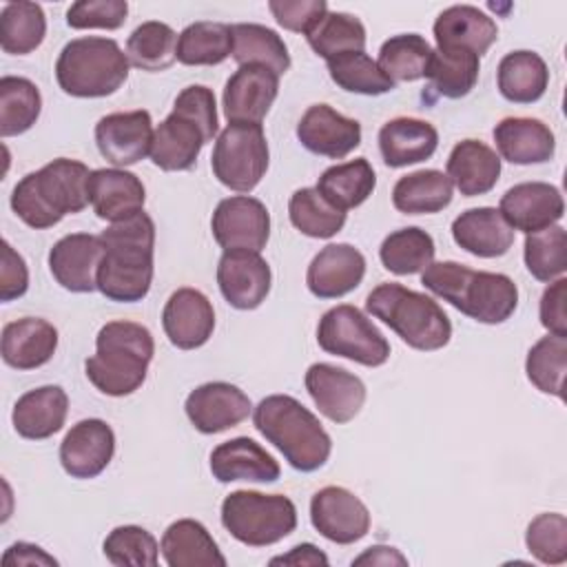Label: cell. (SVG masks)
Segmentation results:
<instances>
[{"instance_id": "9", "label": "cell", "mask_w": 567, "mask_h": 567, "mask_svg": "<svg viewBox=\"0 0 567 567\" xmlns=\"http://www.w3.org/2000/svg\"><path fill=\"white\" fill-rule=\"evenodd\" d=\"M221 525L248 547H268L295 532L297 507L284 494L237 489L221 503Z\"/></svg>"}, {"instance_id": "26", "label": "cell", "mask_w": 567, "mask_h": 567, "mask_svg": "<svg viewBox=\"0 0 567 567\" xmlns=\"http://www.w3.org/2000/svg\"><path fill=\"white\" fill-rule=\"evenodd\" d=\"M210 472L219 483H275L281 474V467L257 441L237 436L219 443L210 452Z\"/></svg>"}, {"instance_id": "41", "label": "cell", "mask_w": 567, "mask_h": 567, "mask_svg": "<svg viewBox=\"0 0 567 567\" xmlns=\"http://www.w3.org/2000/svg\"><path fill=\"white\" fill-rule=\"evenodd\" d=\"M47 35V18L38 2H9L0 11V47L11 55L35 51Z\"/></svg>"}, {"instance_id": "6", "label": "cell", "mask_w": 567, "mask_h": 567, "mask_svg": "<svg viewBox=\"0 0 567 567\" xmlns=\"http://www.w3.org/2000/svg\"><path fill=\"white\" fill-rule=\"evenodd\" d=\"M252 423L257 432L299 472H315L330 458V434L295 396L270 394L261 399L252 410Z\"/></svg>"}, {"instance_id": "49", "label": "cell", "mask_w": 567, "mask_h": 567, "mask_svg": "<svg viewBox=\"0 0 567 567\" xmlns=\"http://www.w3.org/2000/svg\"><path fill=\"white\" fill-rule=\"evenodd\" d=\"M527 379L545 394L565 399V372H567V337L547 334L538 339L525 359Z\"/></svg>"}, {"instance_id": "2", "label": "cell", "mask_w": 567, "mask_h": 567, "mask_svg": "<svg viewBox=\"0 0 567 567\" xmlns=\"http://www.w3.org/2000/svg\"><path fill=\"white\" fill-rule=\"evenodd\" d=\"M89 177L91 171L86 164L58 157L16 184L11 193V208L35 230L51 228L64 215L82 213L91 204Z\"/></svg>"}, {"instance_id": "35", "label": "cell", "mask_w": 567, "mask_h": 567, "mask_svg": "<svg viewBox=\"0 0 567 567\" xmlns=\"http://www.w3.org/2000/svg\"><path fill=\"white\" fill-rule=\"evenodd\" d=\"M498 91L507 102L532 104L538 102L549 84V69L534 51H512L498 62Z\"/></svg>"}, {"instance_id": "45", "label": "cell", "mask_w": 567, "mask_h": 567, "mask_svg": "<svg viewBox=\"0 0 567 567\" xmlns=\"http://www.w3.org/2000/svg\"><path fill=\"white\" fill-rule=\"evenodd\" d=\"M432 47L419 33H401L385 40L379 49V69L396 82H414L427 75Z\"/></svg>"}, {"instance_id": "32", "label": "cell", "mask_w": 567, "mask_h": 567, "mask_svg": "<svg viewBox=\"0 0 567 567\" xmlns=\"http://www.w3.org/2000/svg\"><path fill=\"white\" fill-rule=\"evenodd\" d=\"M436 47H461L474 51L478 58L498 40L494 18L472 4H454L434 20Z\"/></svg>"}, {"instance_id": "19", "label": "cell", "mask_w": 567, "mask_h": 567, "mask_svg": "<svg viewBox=\"0 0 567 567\" xmlns=\"http://www.w3.org/2000/svg\"><path fill=\"white\" fill-rule=\"evenodd\" d=\"M104 257L100 235L71 233L49 250V270L53 279L71 292H93L97 288V268Z\"/></svg>"}, {"instance_id": "31", "label": "cell", "mask_w": 567, "mask_h": 567, "mask_svg": "<svg viewBox=\"0 0 567 567\" xmlns=\"http://www.w3.org/2000/svg\"><path fill=\"white\" fill-rule=\"evenodd\" d=\"M436 146V128L419 117H394L379 131V151L390 168H403L430 159Z\"/></svg>"}, {"instance_id": "8", "label": "cell", "mask_w": 567, "mask_h": 567, "mask_svg": "<svg viewBox=\"0 0 567 567\" xmlns=\"http://www.w3.org/2000/svg\"><path fill=\"white\" fill-rule=\"evenodd\" d=\"M128 58L111 38H75L66 42L55 62V80L66 95L106 97L128 78Z\"/></svg>"}, {"instance_id": "42", "label": "cell", "mask_w": 567, "mask_h": 567, "mask_svg": "<svg viewBox=\"0 0 567 567\" xmlns=\"http://www.w3.org/2000/svg\"><path fill=\"white\" fill-rule=\"evenodd\" d=\"M434 239L419 226H408L390 233L379 248L385 270L394 275L423 272L434 261Z\"/></svg>"}, {"instance_id": "4", "label": "cell", "mask_w": 567, "mask_h": 567, "mask_svg": "<svg viewBox=\"0 0 567 567\" xmlns=\"http://www.w3.org/2000/svg\"><path fill=\"white\" fill-rule=\"evenodd\" d=\"M217 128L215 93L202 84L186 86L153 133V164L168 173L193 168L204 144L217 135Z\"/></svg>"}, {"instance_id": "44", "label": "cell", "mask_w": 567, "mask_h": 567, "mask_svg": "<svg viewBox=\"0 0 567 567\" xmlns=\"http://www.w3.org/2000/svg\"><path fill=\"white\" fill-rule=\"evenodd\" d=\"M126 58L142 71H164L177 60V33L166 22H142L126 40Z\"/></svg>"}, {"instance_id": "43", "label": "cell", "mask_w": 567, "mask_h": 567, "mask_svg": "<svg viewBox=\"0 0 567 567\" xmlns=\"http://www.w3.org/2000/svg\"><path fill=\"white\" fill-rule=\"evenodd\" d=\"M42 111V95L38 86L18 75L0 80V135L13 137L29 131Z\"/></svg>"}, {"instance_id": "16", "label": "cell", "mask_w": 567, "mask_h": 567, "mask_svg": "<svg viewBox=\"0 0 567 567\" xmlns=\"http://www.w3.org/2000/svg\"><path fill=\"white\" fill-rule=\"evenodd\" d=\"M303 381L319 412L332 423L352 421L365 403L363 381L346 368L332 363H312L306 370Z\"/></svg>"}, {"instance_id": "36", "label": "cell", "mask_w": 567, "mask_h": 567, "mask_svg": "<svg viewBox=\"0 0 567 567\" xmlns=\"http://www.w3.org/2000/svg\"><path fill=\"white\" fill-rule=\"evenodd\" d=\"M454 184L436 168L403 175L392 188V204L405 215H432L450 206Z\"/></svg>"}, {"instance_id": "22", "label": "cell", "mask_w": 567, "mask_h": 567, "mask_svg": "<svg viewBox=\"0 0 567 567\" xmlns=\"http://www.w3.org/2000/svg\"><path fill=\"white\" fill-rule=\"evenodd\" d=\"M162 328L175 348H202L215 330V310L210 299L202 290L177 288L162 310Z\"/></svg>"}, {"instance_id": "15", "label": "cell", "mask_w": 567, "mask_h": 567, "mask_svg": "<svg viewBox=\"0 0 567 567\" xmlns=\"http://www.w3.org/2000/svg\"><path fill=\"white\" fill-rule=\"evenodd\" d=\"M270 266L255 250H224L217 264V286L237 310L259 308L270 292Z\"/></svg>"}, {"instance_id": "50", "label": "cell", "mask_w": 567, "mask_h": 567, "mask_svg": "<svg viewBox=\"0 0 567 567\" xmlns=\"http://www.w3.org/2000/svg\"><path fill=\"white\" fill-rule=\"evenodd\" d=\"M525 266L538 281H554L567 270V233L554 224L525 237Z\"/></svg>"}, {"instance_id": "34", "label": "cell", "mask_w": 567, "mask_h": 567, "mask_svg": "<svg viewBox=\"0 0 567 567\" xmlns=\"http://www.w3.org/2000/svg\"><path fill=\"white\" fill-rule=\"evenodd\" d=\"M159 549L171 567H226V558L215 538L193 518L171 523L162 536Z\"/></svg>"}, {"instance_id": "28", "label": "cell", "mask_w": 567, "mask_h": 567, "mask_svg": "<svg viewBox=\"0 0 567 567\" xmlns=\"http://www.w3.org/2000/svg\"><path fill=\"white\" fill-rule=\"evenodd\" d=\"M452 239L470 255L494 259L512 248L514 228L503 219L498 208L481 206L461 213L452 221Z\"/></svg>"}, {"instance_id": "14", "label": "cell", "mask_w": 567, "mask_h": 567, "mask_svg": "<svg viewBox=\"0 0 567 567\" xmlns=\"http://www.w3.org/2000/svg\"><path fill=\"white\" fill-rule=\"evenodd\" d=\"M153 133L151 113L144 109L109 113L95 124V144L106 162L124 168L151 155Z\"/></svg>"}, {"instance_id": "30", "label": "cell", "mask_w": 567, "mask_h": 567, "mask_svg": "<svg viewBox=\"0 0 567 567\" xmlns=\"http://www.w3.org/2000/svg\"><path fill=\"white\" fill-rule=\"evenodd\" d=\"M494 142L503 159L527 166L545 164L556 153L551 128L536 117H505L494 126Z\"/></svg>"}, {"instance_id": "38", "label": "cell", "mask_w": 567, "mask_h": 567, "mask_svg": "<svg viewBox=\"0 0 567 567\" xmlns=\"http://www.w3.org/2000/svg\"><path fill=\"white\" fill-rule=\"evenodd\" d=\"M478 71L481 58L474 51L461 47H436L432 49L425 78L430 80V89L439 95L458 100L476 86Z\"/></svg>"}, {"instance_id": "17", "label": "cell", "mask_w": 567, "mask_h": 567, "mask_svg": "<svg viewBox=\"0 0 567 567\" xmlns=\"http://www.w3.org/2000/svg\"><path fill=\"white\" fill-rule=\"evenodd\" d=\"M186 416L202 434H217L239 425L252 412V403L244 390L226 381L197 385L184 403Z\"/></svg>"}, {"instance_id": "23", "label": "cell", "mask_w": 567, "mask_h": 567, "mask_svg": "<svg viewBox=\"0 0 567 567\" xmlns=\"http://www.w3.org/2000/svg\"><path fill=\"white\" fill-rule=\"evenodd\" d=\"M498 210L514 230L529 235L554 226L565 215V202L547 182H523L501 197Z\"/></svg>"}, {"instance_id": "59", "label": "cell", "mask_w": 567, "mask_h": 567, "mask_svg": "<svg viewBox=\"0 0 567 567\" xmlns=\"http://www.w3.org/2000/svg\"><path fill=\"white\" fill-rule=\"evenodd\" d=\"M352 565H408V558L394 547L374 545V547H368L361 556H357Z\"/></svg>"}, {"instance_id": "11", "label": "cell", "mask_w": 567, "mask_h": 567, "mask_svg": "<svg viewBox=\"0 0 567 567\" xmlns=\"http://www.w3.org/2000/svg\"><path fill=\"white\" fill-rule=\"evenodd\" d=\"M317 343L323 352L350 359L365 368H379L390 359V343L383 332L350 303L334 306L321 315Z\"/></svg>"}, {"instance_id": "39", "label": "cell", "mask_w": 567, "mask_h": 567, "mask_svg": "<svg viewBox=\"0 0 567 567\" xmlns=\"http://www.w3.org/2000/svg\"><path fill=\"white\" fill-rule=\"evenodd\" d=\"M233 31V60L244 64H259L277 75H284L290 69V53L281 35L264 24L239 22L230 24Z\"/></svg>"}, {"instance_id": "1", "label": "cell", "mask_w": 567, "mask_h": 567, "mask_svg": "<svg viewBox=\"0 0 567 567\" xmlns=\"http://www.w3.org/2000/svg\"><path fill=\"white\" fill-rule=\"evenodd\" d=\"M104 257L97 268V290L120 303L142 301L153 284L155 224L142 210L102 230Z\"/></svg>"}, {"instance_id": "21", "label": "cell", "mask_w": 567, "mask_h": 567, "mask_svg": "<svg viewBox=\"0 0 567 567\" xmlns=\"http://www.w3.org/2000/svg\"><path fill=\"white\" fill-rule=\"evenodd\" d=\"M297 140L315 155L341 159L361 144V124L328 104H312L297 124Z\"/></svg>"}, {"instance_id": "55", "label": "cell", "mask_w": 567, "mask_h": 567, "mask_svg": "<svg viewBox=\"0 0 567 567\" xmlns=\"http://www.w3.org/2000/svg\"><path fill=\"white\" fill-rule=\"evenodd\" d=\"M29 288V268L20 252L13 250L9 241H2L0 257V301H13L22 297Z\"/></svg>"}, {"instance_id": "48", "label": "cell", "mask_w": 567, "mask_h": 567, "mask_svg": "<svg viewBox=\"0 0 567 567\" xmlns=\"http://www.w3.org/2000/svg\"><path fill=\"white\" fill-rule=\"evenodd\" d=\"M328 73H330L332 82L348 93L383 95L396 86L379 69L377 60H372L365 51L341 53V55L328 60Z\"/></svg>"}, {"instance_id": "54", "label": "cell", "mask_w": 567, "mask_h": 567, "mask_svg": "<svg viewBox=\"0 0 567 567\" xmlns=\"http://www.w3.org/2000/svg\"><path fill=\"white\" fill-rule=\"evenodd\" d=\"M268 9L279 27L295 33H308L328 13L323 0H270Z\"/></svg>"}, {"instance_id": "56", "label": "cell", "mask_w": 567, "mask_h": 567, "mask_svg": "<svg viewBox=\"0 0 567 567\" xmlns=\"http://www.w3.org/2000/svg\"><path fill=\"white\" fill-rule=\"evenodd\" d=\"M565 299H567V279L558 277L549 281L540 297V323L549 330V334L567 337V312H565Z\"/></svg>"}, {"instance_id": "33", "label": "cell", "mask_w": 567, "mask_h": 567, "mask_svg": "<svg viewBox=\"0 0 567 567\" xmlns=\"http://www.w3.org/2000/svg\"><path fill=\"white\" fill-rule=\"evenodd\" d=\"M445 175L461 190V195H485L498 182L501 157L494 148L478 140H463L452 148Z\"/></svg>"}, {"instance_id": "7", "label": "cell", "mask_w": 567, "mask_h": 567, "mask_svg": "<svg viewBox=\"0 0 567 567\" xmlns=\"http://www.w3.org/2000/svg\"><path fill=\"white\" fill-rule=\"evenodd\" d=\"M365 310L390 326L414 350H441L452 339V323L445 310L432 297L401 284H379L368 295Z\"/></svg>"}, {"instance_id": "13", "label": "cell", "mask_w": 567, "mask_h": 567, "mask_svg": "<svg viewBox=\"0 0 567 567\" xmlns=\"http://www.w3.org/2000/svg\"><path fill=\"white\" fill-rule=\"evenodd\" d=\"M310 523L330 543L352 545L368 534L370 509L350 489L328 485L310 501Z\"/></svg>"}, {"instance_id": "46", "label": "cell", "mask_w": 567, "mask_h": 567, "mask_svg": "<svg viewBox=\"0 0 567 567\" xmlns=\"http://www.w3.org/2000/svg\"><path fill=\"white\" fill-rule=\"evenodd\" d=\"M310 49L326 62L352 51H365V27L359 18L343 11H328L308 33Z\"/></svg>"}, {"instance_id": "53", "label": "cell", "mask_w": 567, "mask_h": 567, "mask_svg": "<svg viewBox=\"0 0 567 567\" xmlns=\"http://www.w3.org/2000/svg\"><path fill=\"white\" fill-rule=\"evenodd\" d=\"M126 0H80L66 11L71 29H120L126 20Z\"/></svg>"}, {"instance_id": "27", "label": "cell", "mask_w": 567, "mask_h": 567, "mask_svg": "<svg viewBox=\"0 0 567 567\" xmlns=\"http://www.w3.org/2000/svg\"><path fill=\"white\" fill-rule=\"evenodd\" d=\"M2 361L16 370H35L58 350V330L40 317H22L2 328Z\"/></svg>"}, {"instance_id": "29", "label": "cell", "mask_w": 567, "mask_h": 567, "mask_svg": "<svg viewBox=\"0 0 567 567\" xmlns=\"http://www.w3.org/2000/svg\"><path fill=\"white\" fill-rule=\"evenodd\" d=\"M69 414V396L60 385H40L24 392L11 412L13 430L29 441L58 434Z\"/></svg>"}, {"instance_id": "18", "label": "cell", "mask_w": 567, "mask_h": 567, "mask_svg": "<svg viewBox=\"0 0 567 567\" xmlns=\"http://www.w3.org/2000/svg\"><path fill=\"white\" fill-rule=\"evenodd\" d=\"M115 454L113 427L102 419L78 421L60 443V463L71 478L100 476Z\"/></svg>"}, {"instance_id": "10", "label": "cell", "mask_w": 567, "mask_h": 567, "mask_svg": "<svg viewBox=\"0 0 567 567\" xmlns=\"http://www.w3.org/2000/svg\"><path fill=\"white\" fill-rule=\"evenodd\" d=\"M270 164V151L261 124L228 122L215 140L210 155L213 175L230 190L250 193Z\"/></svg>"}, {"instance_id": "25", "label": "cell", "mask_w": 567, "mask_h": 567, "mask_svg": "<svg viewBox=\"0 0 567 567\" xmlns=\"http://www.w3.org/2000/svg\"><path fill=\"white\" fill-rule=\"evenodd\" d=\"M89 197L95 215L111 224L142 213L146 188L142 179L124 168H97L89 177Z\"/></svg>"}, {"instance_id": "57", "label": "cell", "mask_w": 567, "mask_h": 567, "mask_svg": "<svg viewBox=\"0 0 567 567\" xmlns=\"http://www.w3.org/2000/svg\"><path fill=\"white\" fill-rule=\"evenodd\" d=\"M31 565H51L55 567L58 560L47 554L42 547L33 543L18 540L2 554V567H31Z\"/></svg>"}, {"instance_id": "52", "label": "cell", "mask_w": 567, "mask_h": 567, "mask_svg": "<svg viewBox=\"0 0 567 567\" xmlns=\"http://www.w3.org/2000/svg\"><path fill=\"white\" fill-rule=\"evenodd\" d=\"M527 551L545 565H563L567 560V518L558 512L538 514L525 532Z\"/></svg>"}, {"instance_id": "40", "label": "cell", "mask_w": 567, "mask_h": 567, "mask_svg": "<svg viewBox=\"0 0 567 567\" xmlns=\"http://www.w3.org/2000/svg\"><path fill=\"white\" fill-rule=\"evenodd\" d=\"M233 55L230 24L199 20L188 24L177 38V62L186 66H213Z\"/></svg>"}, {"instance_id": "12", "label": "cell", "mask_w": 567, "mask_h": 567, "mask_svg": "<svg viewBox=\"0 0 567 567\" xmlns=\"http://www.w3.org/2000/svg\"><path fill=\"white\" fill-rule=\"evenodd\" d=\"M213 237L224 250H255L266 248L270 237L268 208L248 195L226 197L217 204L210 219Z\"/></svg>"}, {"instance_id": "5", "label": "cell", "mask_w": 567, "mask_h": 567, "mask_svg": "<svg viewBox=\"0 0 567 567\" xmlns=\"http://www.w3.org/2000/svg\"><path fill=\"white\" fill-rule=\"evenodd\" d=\"M155 341L146 326L109 321L95 337V354L84 361L86 379L109 396H126L146 381Z\"/></svg>"}, {"instance_id": "3", "label": "cell", "mask_w": 567, "mask_h": 567, "mask_svg": "<svg viewBox=\"0 0 567 567\" xmlns=\"http://www.w3.org/2000/svg\"><path fill=\"white\" fill-rule=\"evenodd\" d=\"M421 284L478 323H503L518 306V288L503 272L472 270L458 261H432Z\"/></svg>"}, {"instance_id": "58", "label": "cell", "mask_w": 567, "mask_h": 567, "mask_svg": "<svg viewBox=\"0 0 567 567\" xmlns=\"http://www.w3.org/2000/svg\"><path fill=\"white\" fill-rule=\"evenodd\" d=\"M328 556L312 543L295 545L288 554L270 558V565H295V567H328Z\"/></svg>"}, {"instance_id": "47", "label": "cell", "mask_w": 567, "mask_h": 567, "mask_svg": "<svg viewBox=\"0 0 567 567\" xmlns=\"http://www.w3.org/2000/svg\"><path fill=\"white\" fill-rule=\"evenodd\" d=\"M288 217H290V224L301 235L312 239L334 237L346 224V213L334 208L330 202H326L321 193L312 186H306L292 193L288 202Z\"/></svg>"}, {"instance_id": "51", "label": "cell", "mask_w": 567, "mask_h": 567, "mask_svg": "<svg viewBox=\"0 0 567 567\" xmlns=\"http://www.w3.org/2000/svg\"><path fill=\"white\" fill-rule=\"evenodd\" d=\"M104 556L117 567H155L159 545L151 532L140 525H120L104 538Z\"/></svg>"}, {"instance_id": "24", "label": "cell", "mask_w": 567, "mask_h": 567, "mask_svg": "<svg viewBox=\"0 0 567 567\" xmlns=\"http://www.w3.org/2000/svg\"><path fill=\"white\" fill-rule=\"evenodd\" d=\"M365 275V257L350 244H328L321 248L306 272L308 290L319 299H339L352 292Z\"/></svg>"}, {"instance_id": "37", "label": "cell", "mask_w": 567, "mask_h": 567, "mask_svg": "<svg viewBox=\"0 0 567 567\" xmlns=\"http://www.w3.org/2000/svg\"><path fill=\"white\" fill-rule=\"evenodd\" d=\"M377 175L365 157H357L343 164L326 168L317 179V190L326 202L339 210H350L361 206L374 190Z\"/></svg>"}, {"instance_id": "20", "label": "cell", "mask_w": 567, "mask_h": 567, "mask_svg": "<svg viewBox=\"0 0 567 567\" xmlns=\"http://www.w3.org/2000/svg\"><path fill=\"white\" fill-rule=\"evenodd\" d=\"M279 93V75L259 64L239 66L224 86V115L228 122L261 124Z\"/></svg>"}]
</instances>
